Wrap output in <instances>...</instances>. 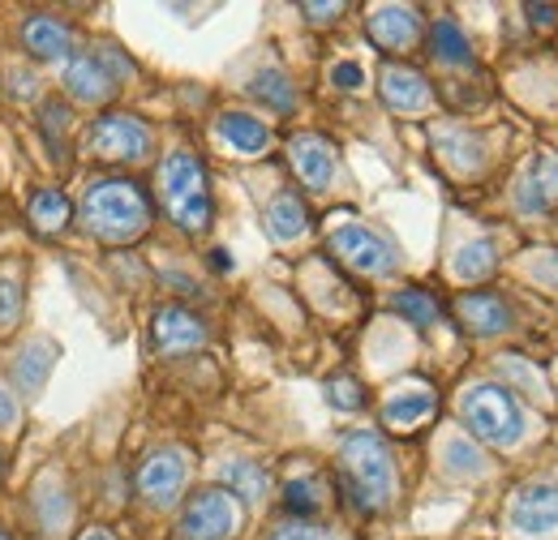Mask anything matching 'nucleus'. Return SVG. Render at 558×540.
I'll return each instance as SVG.
<instances>
[{"instance_id": "1", "label": "nucleus", "mask_w": 558, "mask_h": 540, "mask_svg": "<svg viewBox=\"0 0 558 540\" xmlns=\"http://www.w3.org/2000/svg\"><path fill=\"white\" fill-rule=\"evenodd\" d=\"M82 223L108 245H134L150 228V198L134 181H95L82 198Z\"/></svg>"}, {"instance_id": "2", "label": "nucleus", "mask_w": 558, "mask_h": 540, "mask_svg": "<svg viewBox=\"0 0 558 540\" xmlns=\"http://www.w3.org/2000/svg\"><path fill=\"white\" fill-rule=\"evenodd\" d=\"M340 476H344V489L361 511H383L396 493V464H391V451L378 433L369 429H356L344 438L340 446Z\"/></svg>"}, {"instance_id": "3", "label": "nucleus", "mask_w": 558, "mask_h": 540, "mask_svg": "<svg viewBox=\"0 0 558 540\" xmlns=\"http://www.w3.org/2000/svg\"><path fill=\"white\" fill-rule=\"evenodd\" d=\"M159 194H163V206H168V214H172L177 228L207 232L210 185H207V168L198 163V155H190V150L168 155L163 168H159Z\"/></svg>"}, {"instance_id": "4", "label": "nucleus", "mask_w": 558, "mask_h": 540, "mask_svg": "<svg viewBox=\"0 0 558 540\" xmlns=\"http://www.w3.org/2000/svg\"><path fill=\"white\" fill-rule=\"evenodd\" d=\"M464 420L469 429L489 442V446H515L524 438V412L515 404V395L507 386H494V382H482L473 391H464Z\"/></svg>"}, {"instance_id": "5", "label": "nucleus", "mask_w": 558, "mask_h": 540, "mask_svg": "<svg viewBox=\"0 0 558 540\" xmlns=\"http://www.w3.org/2000/svg\"><path fill=\"white\" fill-rule=\"evenodd\" d=\"M241 528V506L228 489H198L190 502H185V515H181V540H232Z\"/></svg>"}, {"instance_id": "6", "label": "nucleus", "mask_w": 558, "mask_h": 540, "mask_svg": "<svg viewBox=\"0 0 558 540\" xmlns=\"http://www.w3.org/2000/svg\"><path fill=\"white\" fill-rule=\"evenodd\" d=\"M90 146L108 163H142L150 155V130L130 112H108V116L95 121Z\"/></svg>"}, {"instance_id": "7", "label": "nucleus", "mask_w": 558, "mask_h": 540, "mask_svg": "<svg viewBox=\"0 0 558 540\" xmlns=\"http://www.w3.org/2000/svg\"><path fill=\"white\" fill-rule=\"evenodd\" d=\"M331 254L340 262H349L352 270H361V274H391L396 270V249L361 223H340L331 232Z\"/></svg>"}, {"instance_id": "8", "label": "nucleus", "mask_w": 558, "mask_h": 540, "mask_svg": "<svg viewBox=\"0 0 558 540\" xmlns=\"http://www.w3.org/2000/svg\"><path fill=\"white\" fill-rule=\"evenodd\" d=\"M185 476H190V459L177 446L150 451L138 468V493L150 506H172L185 489Z\"/></svg>"}, {"instance_id": "9", "label": "nucleus", "mask_w": 558, "mask_h": 540, "mask_svg": "<svg viewBox=\"0 0 558 540\" xmlns=\"http://www.w3.org/2000/svg\"><path fill=\"white\" fill-rule=\"evenodd\" d=\"M511 524L524 537H546L558 528V480H529L511 498Z\"/></svg>"}, {"instance_id": "10", "label": "nucleus", "mask_w": 558, "mask_h": 540, "mask_svg": "<svg viewBox=\"0 0 558 540\" xmlns=\"http://www.w3.org/2000/svg\"><path fill=\"white\" fill-rule=\"evenodd\" d=\"M288 159H292V172L310 185V189H327L331 176H336V150L331 142L318 134H296L288 142Z\"/></svg>"}, {"instance_id": "11", "label": "nucleus", "mask_w": 558, "mask_h": 540, "mask_svg": "<svg viewBox=\"0 0 558 540\" xmlns=\"http://www.w3.org/2000/svg\"><path fill=\"white\" fill-rule=\"evenodd\" d=\"M150 335H155V347L159 352H194L207 343V327L203 318H194L190 309H159L155 322H150Z\"/></svg>"}, {"instance_id": "12", "label": "nucleus", "mask_w": 558, "mask_h": 540, "mask_svg": "<svg viewBox=\"0 0 558 540\" xmlns=\"http://www.w3.org/2000/svg\"><path fill=\"white\" fill-rule=\"evenodd\" d=\"M558 202V155H537L515 185V206L524 214H542Z\"/></svg>"}, {"instance_id": "13", "label": "nucleus", "mask_w": 558, "mask_h": 540, "mask_svg": "<svg viewBox=\"0 0 558 540\" xmlns=\"http://www.w3.org/2000/svg\"><path fill=\"white\" fill-rule=\"evenodd\" d=\"M421 35V17L417 9H404V4H383L369 13V39L387 52H404L409 44H417Z\"/></svg>"}, {"instance_id": "14", "label": "nucleus", "mask_w": 558, "mask_h": 540, "mask_svg": "<svg viewBox=\"0 0 558 540\" xmlns=\"http://www.w3.org/2000/svg\"><path fill=\"white\" fill-rule=\"evenodd\" d=\"M378 86H383V103H387L391 112H421V108H429V99H434V95H429V82L409 65H383Z\"/></svg>"}, {"instance_id": "15", "label": "nucleus", "mask_w": 558, "mask_h": 540, "mask_svg": "<svg viewBox=\"0 0 558 540\" xmlns=\"http://www.w3.org/2000/svg\"><path fill=\"white\" fill-rule=\"evenodd\" d=\"M65 86L77 103H108L117 95V77L104 69V61L90 52V57H73L65 69Z\"/></svg>"}, {"instance_id": "16", "label": "nucleus", "mask_w": 558, "mask_h": 540, "mask_svg": "<svg viewBox=\"0 0 558 540\" xmlns=\"http://www.w3.org/2000/svg\"><path fill=\"white\" fill-rule=\"evenodd\" d=\"M22 44H26V52L39 57V61H65L73 52V30L61 17H44V13H39V17H26Z\"/></svg>"}, {"instance_id": "17", "label": "nucleus", "mask_w": 558, "mask_h": 540, "mask_svg": "<svg viewBox=\"0 0 558 540\" xmlns=\"http://www.w3.org/2000/svg\"><path fill=\"white\" fill-rule=\"evenodd\" d=\"M456 314H460V322H464L473 335H482V339L507 331V322H511L507 305H502L494 292H473V296H460Z\"/></svg>"}, {"instance_id": "18", "label": "nucleus", "mask_w": 558, "mask_h": 540, "mask_svg": "<svg viewBox=\"0 0 558 540\" xmlns=\"http://www.w3.org/2000/svg\"><path fill=\"white\" fill-rule=\"evenodd\" d=\"M215 130H219V137H223L228 146H236V150H245V155H258V150H267V142H271V130H267L258 116H250V112H223Z\"/></svg>"}, {"instance_id": "19", "label": "nucleus", "mask_w": 558, "mask_h": 540, "mask_svg": "<svg viewBox=\"0 0 558 540\" xmlns=\"http://www.w3.org/2000/svg\"><path fill=\"white\" fill-rule=\"evenodd\" d=\"M434 395L429 391H400L383 404V425L387 429H417L434 416Z\"/></svg>"}, {"instance_id": "20", "label": "nucleus", "mask_w": 558, "mask_h": 540, "mask_svg": "<svg viewBox=\"0 0 558 540\" xmlns=\"http://www.w3.org/2000/svg\"><path fill=\"white\" fill-rule=\"evenodd\" d=\"M26 305V267L22 258H0V331L17 327Z\"/></svg>"}, {"instance_id": "21", "label": "nucleus", "mask_w": 558, "mask_h": 540, "mask_svg": "<svg viewBox=\"0 0 558 540\" xmlns=\"http://www.w3.org/2000/svg\"><path fill=\"white\" fill-rule=\"evenodd\" d=\"M305 228H310V214H305V202L296 194H279L276 202L267 206V232H271V241L288 245V241L305 236Z\"/></svg>"}, {"instance_id": "22", "label": "nucleus", "mask_w": 558, "mask_h": 540, "mask_svg": "<svg viewBox=\"0 0 558 540\" xmlns=\"http://www.w3.org/2000/svg\"><path fill=\"white\" fill-rule=\"evenodd\" d=\"M429 48H434V57H438L442 65H473V44H469V35L460 30V22H451V17L434 22Z\"/></svg>"}, {"instance_id": "23", "label": "nucleus", "mask_w": 558, "mask_h": 540, "mask_svg": "<svg viewBox=\"0 0 558 540\" xmlns=\"http://www.w3.org/2000/svg\"><path fill=\"white\" fill-rule=\"evenodd\" d=\"M31 223L39 228V232H61L65 223H70V214H73V206L70 198L61 194V189H39L35 198H31Z\"/></svg>"}, {"instance_id": "24", "label": "nucleus", "mask_w": 558, "mask_h": 540, "mask_svg": "<svg viewBox=\"0 0 558 540\" xmlns=\"http://www.w3.org/2000/svg\"><path fill=\"white\" fill-rule=\"evenodd\" d=\"M494 262H498L494 245H489V241H473V245L456 249V258H451V274H456L460 283H477V279L494 274Z\"/></svg>"}, {"instance_id": "25", "label": "nucleus", "mask_w": 558, "mask_h": 540, "mask_svg": "<svg viewBox=\"0 0 558 540\" xmlns=\"http://www.w3.org/2000/svg\"><path fill=\"white\" fill-rule=\"evenodd\" d=\"M48 369H52V347H48V343H26V347L17 352V360H13V378H17L26 391H39L44 378H48Z\"/></svg>"}, {"instance_id": "26", "label": "nucleus", "mask_w": 558, "mask_h": 540, "mask_svg": "<svg viewBox=\"0 0 558 540\" xmlns=\"http://www.w3.org/2000/svg\"><path fill=\"white\" fill-rule=\"evenodd\" d=\"M223 484L236 502H258L267 493V472L258 464H228L223 468Z\"/></svg>"}, {"instance_id": "27", "label": "nucleus", "mask_w": 558, "mask_h": 540, "mask_svg": "<svg viewBox=\"0 0 558 540\" xmlns=\"http://www.w3.org/2000/svg\"><path fill=\"white\" fill-rule=\"evenodd\" d=\"M250 90H254L258 99H267L276 112H292V108H296V90H292V82H288L279 69H263V73H254Z\"/></svg>"}, {"instance_id": "28", "label": "nucleus", "mask_w": 558, "mask_h": 540, "mask_svg": "<svg viewBox=\"0 0 558 540\" xmlns=\"http://www.w3.org/2000/svg\"><path fill=\"white\" fill-rule=\"evenodd\" d=\"M442 468L451 476H482L486 472V459H482V451L473 446V438H451V442L442 446Z\"/></svg>"}, {"instance_id": "29", "label": "nucleus", "mask_w": 558, "mask_h": 540, "mask_svg": "<svg viewBox=\"0 0 558 540\" xmlns=\"http://www.w3.org/2000/svg\"><path fill=\"white\" fill-rule=\"evenodd\" d=\"M396 309H400L409 322H417V327H434V322H438V300H434L429 292H421V287L400 292V296H396Z\"/></svg>"}, {"instance_id": "30", "label": "nucleus", "mask_w": 558, "mask_h": 540, "mask_svg": "<svg viewBox=\"0 0 558 540\" xmlns=\"http://www.w3.org/2000/svg\"><path fill=\"white\" fill-rule=\"evenodd\" d=\"M438 150H442L456 168H464V172L477 168V159H482V142L473 134H442L438 137Z\"/></svg>"}, {"instance_id": "31", "label": "nucleus", "mask_w": 558, "mask_h": 540, "mask_svg": "<svg viewBox=\"0 0 558 540\" xmlns=\"http://www.w3.org/2000/svg\"><path fill=\"white\" fill-rule=\"evenodd\" d=\"M283 506L292 511V515H310V511H318V484L305 476V480H288V489H283Z\"/></svg>"}, {"instance_id": "32", "label": "nucleus", "mask_w": 558, "mask_h": 540, "mask_svg": "<svg viewBox=\"0 0 558 540\" xmlns=\"http://www.w3.org/2000/svg\"><path fill=\"white\" fill-rule=\"evenodd\" d=\"M327 395H331V404L340 407V412H352V407L365 404V391L349 382V378H336V382H327Z\"/></svg>"}, {"instance_id": "33", "label": "nucleus", "mask_w": 558, "mask_h": 540, "mask_svg": "<svg viewBox=\"0 0 558 540\" xmlns=\"http://www.w3.org/2000/svg\"><path fill=\"white\" fill-rule=\"evenodd\" d=\"M271 540H331L323 528H314V524H292V528H283V532H276Z\"/></svg>"}, {"instance_id": "34", "label": "nucleus", "mask_w": 558, "mask_h": 540, "mask_svg": "<svg viewBox=\"0 0 558 540\" xmlns=\"http://www.w3.org/2000/svg\"><path fill=\"white\" fill-rule=\"evenodd\" d=\"M533 279H542V283H558V254H542V258H533Z\"/></svg>"}, {"instance_id": "35", "label": "nucleus", "mask_w": 558, "mask_h": 540, "mask_svg": "<svg viewBox=\"0 0 558 540\" xmlns=\"http://www.w3.org/2000/svg\"><path fill=\"white\" fill-rule=\"evenodd\" d=\"M331 82H336L340 90H356V86L365 82V73H361L356 65H336L331 69Z\"/></svg>"}, {"instance_id": "36", "label": "nucleus", "mask_w": 558, "mask_h": 540, "mask_svg": "<svg viewBox=\"0 0 558 540\" xmlns=\"http://www.w3.org/2000/svg\"><path fill=\"white\" fill-rule=\"evenodd\" d=\"M9 425H17V400L0 386V429H9Z\"/></svg>"}, {"instance_id": "37", "label": "nucleus", "mask_w": 558, "mask_h": 540, "mask_svg": "<svg viewBox=\"0 0 558 540\" xmlns=\"http://www.w3.org/2000/svg\"><path fill=\"white\" fill-rule=\"evenodd\" d=\"M340 13H344V4H305V17H318V22L323 17H340Z\"/></svg>"}, {"instance_id": "38", "label": "nucleus", "mask_w": 558, "mask_h": 540, "mask_svg": "<svg viewBox=\"0 0 558 540\" xmlns=\"http://www.w3.org/2000/svg\"><path fill=\"white\" fill-rule=\"evenodd\" d=\"M529 17H537V26H550L555 9H550V4H529Z\"/></svg>"}, {"instance_id": "39", "label": "nucleus", "mask_w": 558, "mask_h": 540, "mask_svg": "<svg viewBox=\"0 0 558 540\" xmlns=\"http://www.w3.org/2000/svg\"><path fill=\"white\" fill-rule=\"evenodd\" d=\"M210 262H215V270H232V262H228V254H223V249H215V254H210Z\"/></svg>"}, {"instance_id": "40", "label": "nucleus", "mask_w": 558, "mask_h": 540, "mask_svg": "<svg viewBox=\"0 0 558 540\" xmlns=\"http://www.w3.org/2000/svg\"><path fill=\"white\" fill-rule=\"evenodd\" d=\"M77 540H112V537H108V532H82Z\"/></svg>"}, {"instance_id": "41", "label": "nucleus", "mask_w": 558, "mask_h": 540, "mask_svg": "<svg viewBox=\"0 0 558 540\" xmlns=\"http://www.w3.org/2000/svg\"><path fill=\"white\" fill-rule=\"evenodd\" d=\"M0 540H13V537H9V532H4V528H0Z\"/></svg>"}, {"instance_id": "42", "label": "nucleus", "mask_w": 558, "mask_h": 540, "mask_svg": "<svg viewBox=\"0 0 558 540\" xmlns=\"http://www.w3.org/2000/svg\"><path fill=\"white\" fill-rule=\"evenodd\" d=\"M0 468H4V459H0Z\"/></svg>"}]
</instances>
